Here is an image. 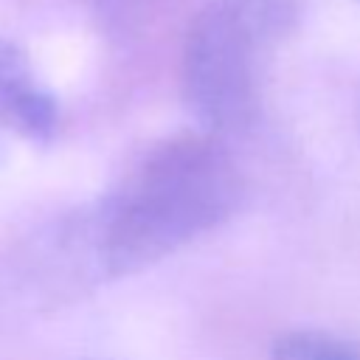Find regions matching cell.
<instances>
[{"instance_id":"cell-1","label":"cell","mask_w":360,"mask_h":360,"mask_svg":"<svg viewBox=\"0 0 360 360\" xmlns=\"http://www.w3.org/2000/svg\"><path fill=\"white\" fill-rule=\"evenodd\" d=\"M242 194V172L222 138H160L138 149L96 200L56 222L48 259L65 284L112 281L231 219Z\"/></svg>"},{"instance_id":"cell-2","label":"cell","mask_w":360,"mask_h":360,"mask_svg":"<svg viewBox=\"0 0 360 360\" xmlns=\"http://www.w3.org/2000/svg\"><path fill=\"white\" fill-rule=\"evenodd\" d=\"M298 22V0H208L194 14L180 53V87L202 132L228 138L256 127L264 70Z\"/></svg>"},{"instance_id":"cell-3","label":"cell","mask_w":360,"mask_h":360,"mask_svg":"<svg viewBox=\"0 0 360 360\" xmlns=\"http://www.w3.org/2000/svg\"><path fill=\"white\" fill-rule=\"evenodd\" d=\"M0 127L31 143H51L59 127V101L28 53L0 34Z\"/></svg>"},{"instance_id":"cell-4","label":"cell","mask_w":360,"mask_h":360,"mask_svg":"<svg viewBox=\"0 0 360 360\" xmlns=\"http://www.w3.org/2000/svg\"><path fill=\"white\" fill-rule=\"evenodd\" d=\"M270 360H360V346L326 329H290L276 335Z\"/></svg>"},{"instance_id":"cell-5","label":"cell","mask_w":360,"mask_h":360,"mask_svg":"<svg viewBox=\"0 0 360 360\" xmlns=\"http://www.w3.org/2000/svg\"><path fill=\"white\" fill-rule=\"evenodd\" d=\"M357 3H360V0H357Z\"/></svg>"}]
</instances>
